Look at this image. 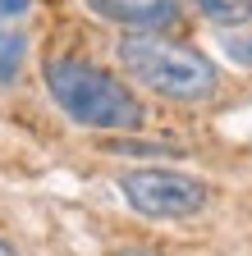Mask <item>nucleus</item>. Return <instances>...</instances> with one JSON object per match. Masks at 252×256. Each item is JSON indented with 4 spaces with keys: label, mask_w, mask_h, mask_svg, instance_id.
Masks as SVG:
<instances>
[{
    "label": "nucleus",
    "mask_w": 252,
    "mask_h": 256,
    "mask_svg": "<svg viewBox=\"0 0 252 256\" xmlns=\"http://www.w3.org/2000/svg\"><path fill=\"white\" fill-rule=\"evenodd\" d=\"M46 92L51 101L65 110L78 128H97V133H138L147 110L142 101L124 87L110 69L101 64H87V60H74V55H55L46 60Z\"/></svg>",
    "instance_id": "f257e3e1"
},
{
    "label": "nucleus",
    "mask_w": 252,
    "mask_h": 256,
    "mask_svg": "<svg viewBox=\"0 0 252 256\" xmlns=\"http://www.w3.org/2000/svg\"><path fill=\"white\" fill-rule=\"evenodd\" d=\"M119 64L165 101H206L220 87L215 60L202 55L197 46L165 37V32H129L119 42Z\"/></svg>",
    "instance_id": "f03ea898"
},
{
    "label": "nucleus",
    "mask_w": 252,
    "mask_h": 256,
    "mask_svg": "<svg viewBox=\"0 0 252 256\" xmlns=\"http://www.w3.org/2000/svg\"><path fill=\"white\" fill-rule=\"evenodd\" d=\"M119 188L129 206L147 220H188L211 206V183L206 178H193L183 170H156V165H142V170H124L119 174Z\"/></svg>",
    "instance_id": "7ed1b4c3"
},
{
    "label": "nucleus",
    "mask_w": 252,
    "mask_h": 256,
    "mask_svg": "<svg viewBox=\"0 0 252 256\" xmlns=\"http://www.w3.org/2000/svg\"><path fill=\"white\" fill-rule=\"evenodd\" d=\"M83 5L119 28H133V32H170L179 23V5L174 0H83Z\"/></svg>",
    "instance_id": "20e7f679"
},
{
    "label": "nucleus",
    "mask_w": 252,
    "mask_h": 256,
    "mask_svg": "<svg viewBox=\"0 0 252 256\" xmlns=\"http://www.w3.org/2000/svg\"><path fill=\"white\" fill-rule=\"evenodd\" d=\"M193 10L215 28H243L252 18V0H193Z\"/></svg>",
    "instance_id": "39448f33"
},
{
    "label": "nucleus",
    "mask_w": 252,
    "mask_h": 256,
    "mask_svg": "<svg viewBox=\"0 0 252 256\" xmlns=\"http://www.w3.org/2000/svg\"><path fill=\"white\" fill-rule=\"evenodd\" d=\"M110 151H119V156H179V146H170V142H129V138H115Z\"/></svg>",
    "instance_id": "423d86ee"
},
{
    "label": "nucleus",
    "mask_w": 252,
    "mask_h": 256,
    "mask_svg": "<svg viewBox=\"0 0 252 256\" xmlns=\"http://www.w3.org/2000/svg\"><path fill=\"white\" fill-rule=\"evenodd\" d=\"M19 55H23V37H0V82L19 74Z\"/></svg>",
    "instance_id": "0eeeda50"
},
{
    "label": "nucleus",
    "mask_w": 252,
    "mask_h": 256,
    "mask_svg": "<svg viewBox=\"0 0 252 256\" xmlns=\"http://www.w3.org/2000/svg\"><path fill=\"white\" fill-rule=\"evenodd\" d=\"M225 50H229L238 64H252V42H229V37H225Z\"/></svg>",
    "instance_id": "6e6552de"
},
{
    "label": "nucleus",
    "mask_w": 252,
    "mask_h": 256,
    "mask_svg": "<svg viewBox=\"0 0 252 256\" xmlns=\"http://www.w3.org/2000/svg\"><path fill=\"white\" fill-rule=\"evenodd\" d=\"M19 14H28V0H0V23L19 18Z\"/></svg>",
    "instance_id": "1a4fd4ad"
},
{
    "label": "nucleus",
    "mask_w": 252,
    "mask_h": 256,
    "mask_svg": "<svg viewBox=\"0 0 252 256\" xmlns=\"http://www.w3.org/2000/svg\"><path fill=\"white\" fill-rule=\"evenodd\" d=\"M115 256H161V252H151V247H124V252H115Z\"/></svg>",
    "instance_id": "9d476101"
},
{
    "label": "nucleus",
    "mask_w": 252,
    "mask_h": 256,
    "mask_svg": "<svg viewBox=\"0 0 252 256\" xmlns=\"http://www.w3.org/2000/svg\"><path fill=\"white\" fill-rule=\"evenodd\" d=\"M0 256H19V247H14L10 238H0Z\"/></svg>",
    "instance_id": "9b49d317"
}]
</instances>
